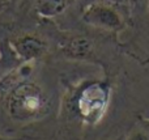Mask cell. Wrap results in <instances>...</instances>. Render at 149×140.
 Returning a JSON list of instances; mask_svg holds the SVG:
<instances>
[{
  "mask_svg": "<svg viewBox=\"0 0 149 140\" xmlns=\"http://www.w3.org/2000/svg\"><path fill=\"white\" fill-rule=\"evenodd\" d=\"M82 21L93 28L115 31L122 29V17L113 7L106 3H94L82 10Z\"/></svg>",
  "mask_w": 149,
  "mask_h": 140,
  "instance_id": "277c9868",
  "label": "cell"
},
{
  "mask_svg": "<svg viewBox=\"0 0 149 140\" xmlns=\"http://www.w3.org/2000/svg\"><path fill=\"white\" fill-rule=\"evenodd\" d=\"M73 102L80 118L89 125H95L109 109L110 86L103 81L84 83L74 93Z\"/></svg>",
  "mask_w": 149,
  "mask_h": 140,
  "instance_id": "7a4b0ae2",
  "label": "cell"
},
{
  "mask_svg": "<svg viewBox=\"0 0 149 140\" xmlns=\"http://www.w3.org/2000/svg\"><path fill=\"white\" fill-rule=\"evenodd\" d=\"M8 47L21 63L38 62L50 51V43L43 36L22 31L8 38Z\"/></svg>",
  "mask_w": 149,
  "mask_h": 140,
  "instance_id": "3957f363",
  "label": "cell"
},
{
  "mask_svg": "<svg viewBox=\"0 0 149 140\" xmlns=\"http://www.w3.org/2000/svg\"><path fill=\"white\" fill-rule=\"evenodd\" d=\"M73 1L76 3V4L79 5V7L81 8L82 10H84L86 7H89V5H92V4H94V3H97L98 0H73Z\"/></svg>",
  "mask_w": 149,
  "mask_h": 140,
  "instance_id": "52a82bcc",
  "label": "cell"
},
{
  "mask_svg": "<svg viewBox=\"0 0 149 140\" xmlns=\"http://www.w3.org/2000/svg\"><path fill=\"white\" fill-rule=\"evenodd\" d=\"M36 63H21L0 80L3 106L7 115L16 123L37 122L51 111V92L43 83L33 77Z\"/></svg>",
  "mask_w": 149,
  "mask_h": 140,
  "instance_id": "6da1fadb",
  "label": "cell"
},
{
  "mask_svg": "<svg viewBox=\"0 0 149 140\" xmlns=\"http://www.w3.org/2000/svg\"><path fill=\"white\" fill-rule=\"evenodd\" d=\"M34 15L41 20H54L63 16L73 0H30Z\"/></svg>",
  "mask_w": 149,
  "mask_h": 140,
  "instance_id": "8992f818",
  "label": "cell"
},
{
  "mask_svg": "<svg viewBox=\"0 0 149 140\" xmlns=\"http://www.w3.org/2000/svg\"><path fill=\"white\" fill-rule=\"evenodd\" d=\"M58 47L63 56L68 59H85L92 54L93 42L85 36L74 34L60 38Z\"/></svg>",
  "mask_w": 149,
  "mask_h": 140,
  "instance_id": "5b68a950",
  "label": "cell"
},
{
  "mask_svg": "<svg viewBox=\"0 0 149 140\" xmlns=\"http://www.w3.org/2000/svg\"><path fill=\"white\" fill-rule=\"evenodd\" d=\"M0 140H13V139H4V138H1V136H0Z\"/></svg>",
  "mask_w": 149,
  "mask_h": 140,
  "instance_id": "ba28073f",
  "label": "cell"
}]
</instances>
